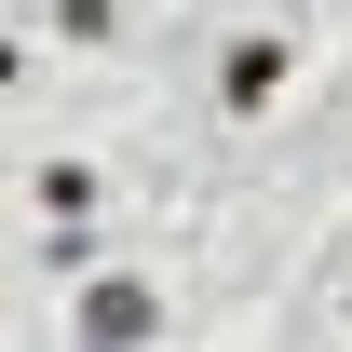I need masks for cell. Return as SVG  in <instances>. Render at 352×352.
Wrapping results in <instances>:
<instances>
[{
  "instance_id": "cell-1",
  "label": "cell",
  "mask_w": 352,
  "mask_h": 352,
  "mask_svg": "<svg viewBox=\"0 0 352 352\" xmlns=\"http://www.w3.org/2000/svg\"><path fill=\"white\" fill-rule=\"evenodd\" d=\"M82 339H95V352L163 339V285H135V271H82Z\"/></svg>"
},
{
  "instance_id": "cell-2",
  "label": "cell",
  "mask_w": 352,
  "mask_h": 352,
  "mask_svg": "<svg viewBox=\"0 0 352 352\" xmlns=\"http://www.w3.org/2000/svg\"><path fill=\"white\" fill-rule=\"evenodd\" d=\"M285 68H298V54L271 41V28H244V41H230V54H217V95H230V122H258L271 95H285Z\"/></svg>"
},
{
  "instance_id": "cell-3",
  "label": "cell",
  "mask_w": 352,
  "mask_h": 352,
  "mask_svg": "<svg viewBox=\"0 0 352 352\" xmlns=\"http://www.w3.org/2000/svg\"><path fill=\"white\" fill-rule=\"evenodd\" d=\"M41 204L54 217H95V163H41Z\"/></svg>"
},
{
  "instance_id": "cell-4",
  "label": "cell",
  "mask_w": 352,
  "mask_h": 352,
  "mask_svg": "<svg viewBox=\"0 0 352 352\" xmlns=\"http://www.w3.org/2000/svg\"><path fill=\"white\" fill-rule=\"evenodd\" d=\"M54 28H68V41H109V28H122V0H54Z\"/></svg>"
}]
</instances>
